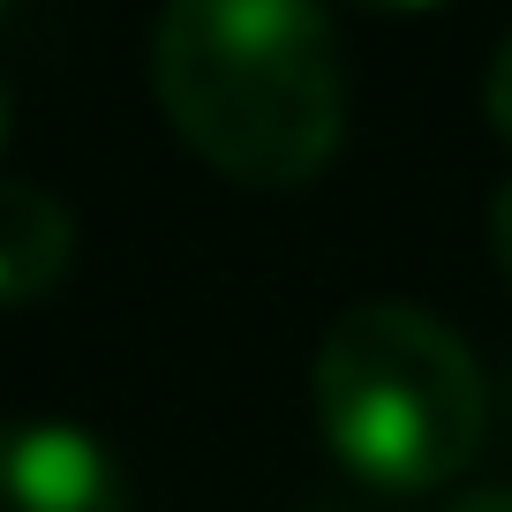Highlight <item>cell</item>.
Returning <instances> with one entry per match:
<instances>
[{"mask_svg": "<svg viewBox=\"0 0 512 512\" xmlns=\"http://www.w3.org/2000/svg\"><path fill=\"white\" fill-rule=\"evenodd\" d=\"M151 98L241 189H302L347 136V61L302 0H174L151 23Z\"/></svg>", "mask_w": 512, "mask_h": 512, "instance_id": "obj_1", "label": "cell"}, {"mask_svg": "<svg viewBox=\"0 0 512 512\" xmlns=\"http://www.w3.org/2000/svg\"><path fill=\"white\" fill-rule=\"evenodd\" d=\"M317 437L362 490L422 497L467 475L490 430L482 362L415 302H354L324 324L309 362Z\"/></svg>", "mask_w": 512, "mask_h": 512, "instance_id": "obj_2", "label": "cell"}, {"mask_svg": "<svg viewBox=\"0 0 512 512\" xmlns=\"http://www.w3.org/2000/svg\"><path fill=\"white\" fill-rule=\"evenodd\" d=\"M0 512H136L113 452L61 415L0 422Z\"/></svg>", "mask_w": 512, "mask_h": 512, "instance_id": "obj_3", "label": "cell"}, {"mask_svg": "<svg viewBox=\"0 0 512 512\" xmlns=\"http://www.w3.org/2000/svg\"><path fill=\"white\" fill-rule=\"evenodd\" d=\"M68 256H76V219L61 211V196L0 174V309L46 302L68 279Z\"/></svg>", "mask_w": 512, "mask_h": 512, "instance_id": "obj_4", "label": "cell"}, {"mask_svg": "<svg viewBox=\"0 0 512 512\" xmlns=\"http://www.w3.org/2000/svg\"><path fill=\"white\" fill-rule=\"evenodd\" d=\"M482 113H490V128L512 144V31H505V46L490 53V76H482Z\"/></svg>", "mask_w": 512, "mask_h": 512, "instance_id": "obj_5", "label": "cell"}, {"mask_svg": "<svg viewBox=\"0 0 512 512\" xmlns=\"http://www.w3.org/2000/svg\"><path fill=\"white\" fill-rule=\"evenodd\" d=\"M482 226H490V264L505 272V287H512V174L490 189V211H482Z\"/></svg>", "mask_w": 512, "mask_h": 512, "instance_id": "obj_6", "label": "cell"}, {"mask_svg": "<svg viewBox=\"0 0 512 512\" xmlns=\"http://www.w3.org/2000/svg\"><path fill=\"white\" fill-rule=\"evenodd\" d=\"M445 512H512V482H482V490H467V497H452Z\"/></svg>", "mask_w": 512, "mask_h": 512, "instance_id": "obj_7", "label": "cell"}, {"mask_svg": "<svg viewBox=\"0 0 512 512\" xmlns=\"http://www.w3.org/2000/svg\"><path fill=\"white\" fill-rule=\"evenodd\" d=\"M8 128H16V91H8V68H0V144H8Z\"/></svg>", "mask_w": 512, "mask_h": 512, "instance_id": "obj_8", "label": "cell"}]
</instances>
